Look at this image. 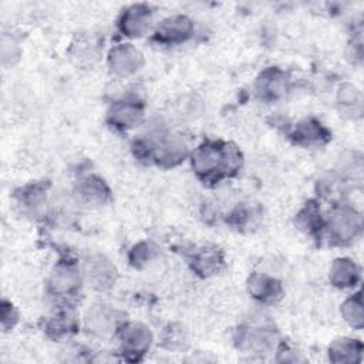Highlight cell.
I'll list each match as a JSON object with an SVG mask.
<instances>
[{"instance_id": "cell-24", "label": "cell", "mask_w": 364, "mask_h": 364, "mask_svg": "<svg viewBox=\"0 0 364 364\" xmlns=\"http://www.w3.org/2000/svg\"><path fill=\"white\" fill-rule=\"evenodd\" d=\"M21 202H23V205L27 209L37 212L38 209L43 208V205L46 202L44 189L40 188V186H30V188H27L23 192V195H21Z\"/></svg>"}, {"instance_id": "cell-10", "label": "cell", "mask_w": 364, "mask_h": 364, "mask_svg": "<svg viewBox=\"0 0 364 364\" xmlns=\"http://www.w3.org/2000/svg\"><path fill=\"white\" fill-rule=\"evenodd\" d=\"M144 119V108L136 101H117L108 111V121L115 128L131 129Z\"/></svg>"}, {"instance_id": "cell-3", "label": "cell", "mask_w": 364, "mask_h": 364, "mask_svg": "<svg viewBox=\"0 0 364 364\" xmlns=\"http://www.w3.org/2000/svg\"><path fill=\"white\" fill-rule=\"evenodd\" d=\"M328 236L337 243L353 240L361 230V216L351 208L334 209L326 225Z\"/></svg>"}, {"instance_id": "cell-19", "label": "cell", "mask_w": 364, "mask_h": 364, "mask_svg": "<svg viewBox=\"0 0 364 364\" xmlns=\"http://www.w3.org/2000/svg\"><path fill=\"white\" fill-rule=\"evenodd\" d=\"M88 277L98 289L109 287L115 280V267L104 256H95L88 262Z\"/></svg>"}, {"instance_id": "cell-26", "label": "cell", "mask_w": 364, "mask_h": 364, "mask_svg": "<svg viewBox=\"0 0 364 364\" xmlns=\"http://www.w3.org/2000/svg\"><path fill=\"white\" fill-rule=\"evenodd\" d=\"M164 346L169 350H176V348H182L183 344L186 343V336L185 331L182 330V327H175V326H169L162 337Z\"/></svg>"}, {"instance_id": "cell-4", "label": "cell", "mask_w": 364, "mask_h": 364, "mask_svg": "<svg viewBox=\"0 0 364 364\" xmlns=\"http://www.w3.org/2000/svg\"><path fill=\"white\" fill-rule=\"evenodd\" d=\"M117 331L122 351L128 360H138L148 351L152 343V334L149 328L141 323L121 324Z\"/></svg>"}, {"instance_id": "cell-8", "label": "cell", "mask_w": 364, "mask_h": 364, "mask_svg": "<svg viewBox=\"0 0 364 364\" xmlns=\"http://www.w3.org/2000/svg\"><path fill=\"white\" fill-rule=\"evenodd\" d=\"M117 314V310L111 309L109 306H94L92 309H90L85 317V326L88 331H91L92 334L105 337L108 334L115 333L119 328L121 324Z\"/></svg>"}, {"instance_id": "cell-17", "label": "cell", "mask_w": 364, "mask_h": 364, "mask_svg": "<svg viewBox=\"0 0 364 364\" xmlns=\"http://www.w3.org/2000/svg\"><path fill=\"white\" fill-rule=\"evenodd\" d=\"M257 90L263 98L274 100L283 95L287 90L286 74L277 68L263 71L257 80Z\"/></svg>"}, {"instance_id": "cell-13", "label": "cell", "mask_w": 364, "mask_h": 364, "mask_svg": "<svg viewBox=\"0 0 364 364\" xmlns=\"http://www.w3.org/2000/svg\"><path fill=\"white\" fill-rule=\"evenodd\" d=\"M274 334L267 328H256V327H247L245 330L239 331V347L245 351H250L253 354H262L267 353L273 348Z\"/></svg>"}, {"instance_id": "cell-11", "label": "cell", "mask_w": 364, "mask_h": 364, "mask_svg": "<svg viewBox=\"0 0 364 364\" xmlns=\"http://www.w3.org/2000/svg\"><path fill=\"white\" fill-rule=\"evenodd\" d=\"M75 193L85 206H101L109 198V189L105 182L94 175L82 178L75 188Z\"/></svg>"}, {"instance_id": "cell-18", "label": "cell", "mask_w": 364, "mask_h": 364, "mask_svg": "<svg viewBox=\"0 0 364 364\" xmlns=\"http://www.w3.org/2000/svg\"><path fill=\"white\" fill-rule=\"evenodd\" d=\"M247 287L249 293L260 301H273L282 293L280 283L276 279L262 273L252 274Z\"/></svg>"}, {"instance_id": "cell-1", "label": "cell", "mask_w": 364, "mask_h": 364, "mask_svg": "<svg viewBox=\"0 0 364 364\" xmlns=\"http://www.w3.org/2000/svg\"><path fill=\"white\" fill-rule=\"evenodd\" d=\"M239 148L229 142H203L191 156L195 173L205 181H219L236 173L242 166Z\"/></svg>"}, {"instance_id": "cell-5", "label": "cell", "mask_w": 364, "mask_h": 364, "mask_svg": "<svg viewBox=\"0 0 364 364\" xmlns=\"http://www.w3.org/2000/svg\"><path fill=\"white\" fill-rule=\"evenodd\" d=\"M48 291L53 296H73L81 286V274L73 262H60L54 266L47 280Z\"/></svg>"}, {"instance_id": "cell-15", "label": "cell", "mask_w": 364, "mask_h": 364, "mask_svg": "<svg viewBox=\"0 0 364 364\" xmlns=\"http://www.w3.org/2000/svg\"><path fill=\"white\" fill-rule=\"evenodd\" d=\"M330 282L340 289H347L355 286L360 279V269L358 266L347 257L336 259L330 267Z\"/></svg>"}, {"instance_id": "cell-22", "label": "cell", "mask_w": 364, "mask_h": 364, "mask_svg": "<svg viewBox=\"0 0 364 364\" xmlns=\"http://www.w3.org/2000/svg\"><path fill=\"white\" fill-rule=\"evenodd\" d=\"M73 327L74 318L70 316V313H58L48 321L47 333L54 338H60L63 336H67Z\"/></svg>"}, {"instance_id": "cell-9", "label": "cell", "mask_w": 364, "mask_h": 364, "mask_svg": "<svg viewBox=\"0 0 364 364\" xmlns=\"http://www.w3.org/2000/svg\"><path fill=\"white\" fill-rule=\"evenodd\" d=\"M151 21H152V13L149 7L142 4H135L122 13L119 18V28L124 33V36L141 37L149 30Z\"/></svg>"}, {"instance_id": "cell-23", "label": "cell", "mask_w": 364, "mask_h": 364, "mask_svg": "<svg viewBox=\"0 0 364 364\" xmlns=\"http://www.w3.org/2000/svg\"><path fill=\"white\" fill-rule=\"evenodd\" d=\"M337 101L338 104L343 107V108H347V109H361V94L360 91L351 85V84H343L340 88H338V92H337Z\"/></svg>"}, {"instance_id": "cell-7", "label": "cell", "mask_w": 364, "mask_h": 364, "mask_svg": "<svg viewBox=\"0 0 364 364\" xmlns=\"http://www.w3.org/2000/svg\"><path fill=\"white\" fill-rule=\"evenodd\" d=\"M193 33V23L186 16H171L161 21L155 38L165 44H178L188 40Z\"/></svg>"}, {"instance_id": "cell-2", "label": "cell", "mask_w": 364, "mask_h": 364, "mask_svg": "<svg viewBox=\"0 0 364 364\" xmlns=\"http://www.w3.org/2000/svg\"><path fill=\"white\" fill-rule=\"evenodd\" d=\"M142 148L148 159L164 166H173L186 156V146L183 141L175 135L164 132L156 134L155 138L144 141Z\"/></svg>"}, {"instance_id": "cell-25", "label": "cell", "mask_w": 364, "mask_h": 364, "mask_svg": "<svg viewBox=\"0 0 364 364\" xmlns=\"http://www.w3.org/2000/svg\"><path fill=\"white\" fill-rule=\"evenodd\" d=\"M155 256V249L146 243V242H142V243H138L132 250H131V263L135 266V267H142L144 264L149 263Z\"/></svg>"}, {"instance_id": "cell-20", "label": "cell", "mask_w": 364, "mask_h": 364, "mask_svg": "<svg viewBox=\"0 0 364 364\" xmlns=\"http://www.w3.org/2000/svg\"><path fill=\"white\" fill-rule=\"evenodd\" d=\"M341 316L354 328L363 327V299L361 293H355L341 304Z\"/></svg>"}, {"instance_id": "cell-12", "label": "cell", "mask_w": 364, "mask_h": 364, "mask_svg": "<svg viewBox=\"0 0 364 364\" xmlns=\"http://www.w3.org/2000/svg\"><path fill=\"white\" fill-rule=\"evenodd\" d=\"M223 264V255L215 246H202L195 250L191 257V266L199 276L208 277L220 270Z\"/></svg>"}, {"instance_id": "cell-21", "label": "cell", "mask_w": 364, "mask_h": 364, "mask_svg": "<svg viewBox=\"0 0 364 364\" xmlns=\"http://www.w3.org/2000/svg\"><path fill=\"white\" fill-rule=\"evenodd\" d=\"M297 225L309 235L318 233L321 230L323 222L320 218V210L314 203H309L304 206V209L297 216Z\"/></svg>"}, {"instance_id": "cell-16", "label": "cell", "mask_w": 364, "mask_h": 364, "mask_svg": "<svg viewBox=\"0 0 364 364\" xmlns=\"http://www.w3.org/2000/svg\"><path fill=\"white\" fill-rule=\"evenodd\" d=\"M363 344L358 340L341 337L334 340L328 347L331 363H358L361 360Z\"/></svg>"}, {"instance_id": "cell-14", "label": "cell", "mask_w": 364, "mask_h": 364, "mask_svg": "<svg viewBox=\"0 0 364 364\" xmlns=\"http://www.w3.org/2000/svg\"><path fill=\"white\" fill-rule=\"evenodd\" d=\"M291 138L297 145L318 146L328 141L330 132L318 121L304 119L296 125Z\"/></svg>"}, {"instance_id": "cell-27", "label": "cell", "mask_w": 364, "mask_h": 364, "mask_svg": "<svg viewBox=\"0 0 364 364\" xmlns=\"http://www.w3.org/2000/svg\"><path fill=\"white\" fill-rule=\"evenodd\" d=\"M17 321V311L14 309V306L9 301H3V307H1V326L4 330L10 328L14 326V323Z\"/></svg>"}, {"instance_id": "cell-6", "label": "cell", "mask_w": 364, "mask_h": 364, "mask_svg": "<svg viewBox=\"0 0 364 364\" xmlns=\"http://www.w3.org/2000/svg\"><path fill=\"white\" fill-rule=\"evenodd\" d=\"M144 64V55L132 44H118L108 54L109 70L119 77L135 74Z\"/></svg>"}]
</instances>
